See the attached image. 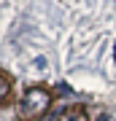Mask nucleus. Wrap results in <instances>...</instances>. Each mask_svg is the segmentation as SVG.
Segmentation results:
<instances>
[{
    "mask_svg": "<svg viewBox=\"0 0 116 121\" xmlns=\"http://www.w3.org/2000/svg\"><path fill=\"white\" fill-rule=\"evenodd\" d=\"M51 108V94L46 89H30L22 97V118H38L43 113H49Z\"/></svg>",
    "mask_w": 116,
    "mask_h": 121,
    "instance_id": "nucleus-1",
    "label": "nucleus"
},
{
    "mask_svg": "<svg viewBox=\"0 0 116 121\" xmlns=\"http://www.w3.org/2000/svg\"><path fill=\"white\" fill-rule=\"evenodd\" d=\"M60 121H89V116H86L84 108H68V110L62 113Z\"/></svg>",
    "mask_w": 116,
    "mask_h": 121,
    "instance_id": "nucleus-2",
    "label": "nucleus"
},
{
    "mask_svg": "<svg viewBox=\"0 0 116 121\" xmlns=\"http://www.w3.org/2000/svg\"><path fill=\"white\" fill-rule=\"evenodd\" d=\"M8 97H11V81L5 75H0V102H5Z\"/></svg>",
    "mask_w": 116,
    "mask_h": 121,
    "instance_id": "nucleus-3",
    "label": "nucleus"
},
{
    "mask_svg": "<svg viewBox=\"0 0 116 121\" xmlns=\"http://www.w3.org/2000/svg\"><path fill=\"white\" fill-rule=\"evenodd\" d=\"M41 121H57V116H46V118H41Z\"/></svg>",
    "mask_w": 116,
    "mask_h": 121,
    "instance_id": "nucleus-4",
    "label": "nucleus"
}]
</instances>
